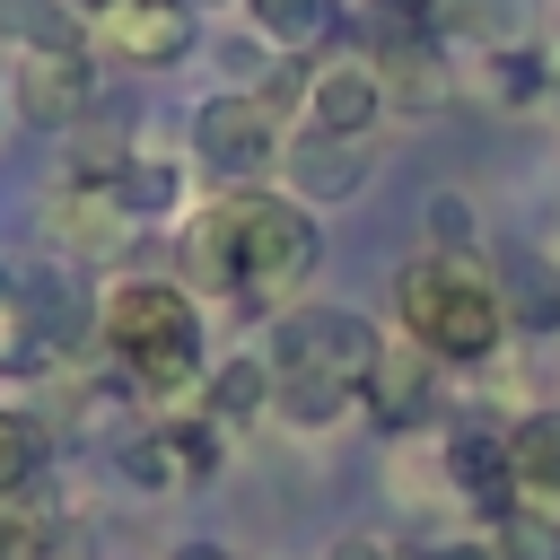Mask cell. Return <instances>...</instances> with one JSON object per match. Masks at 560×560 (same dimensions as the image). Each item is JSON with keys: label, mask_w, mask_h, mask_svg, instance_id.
Segmentation results:
<instances>
[{"label": "cell", "mask_w": 560, "mask_h": 560, "mask_svg": "<svg viewBox=\"0 0 560 560\" xmlns=\"http://www.w3.org/2000/svg\"><path fill=\"white\" fill-rule=\"evenodd\" d=\"M18 315H26V332H35V350H44V359H61V350L96 324L88 289H79L61 262H44V271H26V280H18Z\"/></svg>", "instance_id": "obj_13"}, {"label": "cell", "mask_w": 560, "mask_h": 560, "mask_svg": "<svg viewBox=\"0 0 560 560\" xmlns=\"http://www.w3.org/2000/svg\"><path fill=\"white\" fill-rule=\"evenodd\" d=\"M61 9H79V18H105V9H114V0H61Z\"/></svg>", "instance_id": "obj_26"}, {"label": "cell", "mask_w": 560, "mask_h": 560, "mask_svg": "<svg viewBox=\"0 0 560 560\" xmlns=\"http://www.w3.org/2000/svg\"><path fill=\"white\" fill-rule=\"evenodd\" d=\"M245 18H254L262 44H280V52H306V44L332 35V0H245Z\"/></svg>", "instance_id": "obj_17"}, {"label": "cell", "mask_w": 560, "mask_h": 560, "mask_svg": "<svg viewBox=\"0 0 560 560\" xmlns=\"http://www.w3.org/2000/svg\"><path fill=\"white\" fill-rule=\"evenodd\" d=\"M394 315H402V341H420L438 368H481V359H499V341H508L499 280H490L472 254H420V262H402Z\"/></svg>", "instance_id": "obj_4"}, {"label": "cell", "mask_w": 560, "mask_h": 560, "mask_svg": "<svg viewBox=\"0 0 560 560\" xmlns=\"http://www.w3.org/2000/svg\"><path fill=\"white\" fill-rule=\"evenodd\" d=\"M44 446H52V438H44V420L0 402V499L35 490V472H44Z\"/></svg>", "instance_id": "obj_18"}, {"label": "cell", "mask_w": 560, "mask_h": 560, "mask_svg": "<svg viewBox=\"0 0 560 560\" xmlns=\"http://www.w3.org/2000/svg\"><path fill=\"white\" fill-rule=\"evenodd\" d=\"M420 560H499V542H472V534H455V542H438V551H420Z\"/></svg>", "instance_id": "obj_24"}, {"label": "cell", "mask_w": 560, "mask_h": 560, "mask_svg": "<svg viewBox=\"0 0 560 560\" xmlns=\"http://www.w3.org/2000/svg\"><path fill=\"white\" fill-rule=\"evenodd\" d=\"M210 464H219V429H210V420H149V429L122 446V472L149 481V490H192Z\"/></svg>", "instance_id": "obj_7"}, {"label": "cell", "mask_w": 560, "mask_h": 560, "mask_svg": "<svg viewBox=\"0 0 560 560\" xmlns=\"http://www.w3.org/2000/svg\"><path fill=\"white\" fill-rule=\"evenodd\" d=\"M542 280H551L542 262H525L516 280H499V306H516V315H525V332H551V324H560V298H551Z\"/></svg>", "instance_id": "obj_19"}, {"label": "cell", "mask_w": 560, "mask_h": 560, "mask_svg": "<svg viewBox=\"0 0 560 560\" xmlns=\"http://www.w3.org/2000/svg\"><path fill=\"white\" fill-rule=\"evenodd\" d=\"M376 324L359 306H289L280 332H271V411L289 429H332L350 420L359 385H368V359H376Z\"/></svg>", "instance_id": "obj_2"}, {"label": "cell", "mask_w": 560, "mask_h": 560, "mask_svg": "<svg viewBox=\"0 0 560 560\" xmlns=\"http://www.w3.org/2000/svg\"><path fill=\"white\" fill-rule=\"evenodd\" d=\"M551 254H560V245H551Z\"/></svg>", "instance_id": "obj_28"}, {"label": "cell", "mask_w": 560, "mask_h": 560, "mask_svg": "<svg viewBox=\"0 0 560 560\" xmlns=\"http://www.w3.org/2000/svg\"><path fill=\"white\" fill-rule=\"evenodd\" d=\"M271 411V359L262 350H236V359H219L210 376H201V420L210 429H245V420H262Z\"/></svg>", "instance_id": "obj_14"}, {"label": "cell", "mask_w": 560, "mask_h": 560, "mask_svg": "<svg viewBox=\"0 0 560 560\" xmlns=\"http://www.w3.org/2000/svg\"><path fill=\"white\" fill-rule=\"evenodd\" d=\"M9 96H18V114H26V122L61 131V122H79V114L96 105V70H88V52H79V44H35V52L18 61Z\"/></svg>", "instance_id": "obj_6"}, {"label": "cell", "mask_w": 560, "mask_h": 560, "mask_svg": "<svg viewBox=\"0 0 560 560\" xmlns=\"http://www.w3.org/2000/svg\"><path fill=\"white\" fill-rule=\"evenodd\" d=\"M324 262V228L306 201L271 192V184H228L201 219H192V280L245 306H280L289 289H306Z\"/></svg>", "instance_id": "obj_1"}, {"label": "cell", "mask_w": 560, "mask_h": 560, "mask_svg": "<svg viewBox=\"0 0 560 560\" xmlns=\"http://www.w3.org/2000/svg\"><path fill=\"white\" fill-rule=\"evenodd\" d=\"M508 472H516V499L560 508V411H525L508 429Z\"/></svg>", "instance_id": "obj_15"}, {"label": "cell", "mask_w": 560, "mask_h": 560, "mask_svg": "<svg viewBox=\"0 0 560 560\" xmlns=\"http://www.w3.org/2000/svg\"><path fill=\"white\" fill-rule=\"evenodd\" d=\"M96 341L105 359L140 385V394H184L210 376V341H201V306L175 280H114L96 298Z\"/></svg>", "instance_id": "obj_3"}, {"label": "cell", "mask_w": 560, "mask_h": 560, "mask_svg": "<svg viewBox=\"0 0 560 560\" xmlns=\"http://www.w3.org/2000/svg\"><path fill=\"white\" fill-rule=\"evenodd\" d=\"M26 368H44V350H35V332L18 315V289H9L0 298V376H26Z\"/></svg>", "instance_id": "obj_21"}, {"label": "cell", "mask_w": 560, "mask_h": 560, "mask_svg": "<svg viewBox=\"0 0 560 560\" xmlns=\"http://www.w3.org/2000/svg\"><path fill=\"white\" fill-rule=\"evenodd\" d=\"M166 560H236V551H228V542H175Z\"/></svg>", "instance_id": "obj_25"}, {"label": "cell", "mask_w": 560, "mask_h": 560, "mask_svg": "<svg viewBox=\"0 0 560 560\" xmlns=\"http://www.w3.org/2000/svg\"><path fill=\"white\" fill-rule=\"evenodd\" d=\"M376 149L368 140H341V131H298L280 149V175H289V201H350L368 184Z\"/></svg>", "instance_id": "obj_9"}, {"label": "cell", "mask_w": 560, "mask_h": 560, "mask_svg": "<svg viewBox=\"0 0 560 560\" xmlns=\"http://www.w3.org/2000/svg\"><path fill=\"white\" fill-rule=\"evenodd\" d=\"M446 490L464 499V508H481L490 525L516 508V472H508V438L499 429H481V420H455L446 429Z\"/></svg>", "instance_id": "obj_11"}, {"label": "cell", "mask_w": 560, "mask_h": 560, "mask_svg": "<svg viewBox=\"0 0 560 560\" xmlns=\"http://www.w3.org/2000/svg\"><path fill=\"white\" fill-rule=\"evenodd\" d=\"M280 149H289V131H280V114H271L254 88H228V96H201V105H192V158H201L210 175L262 184V175L280 166Z\"/></svg>", "instance_id": "obj_5"}, {"label": "cell", "mask_w": 560, "mask_h": 560, "mask_svg": "<svg viewBox=\"0 0 560 560\" xmlns=\"http://www.w3.org/2000/svg\"><path fill=\"white\" fill-rule=\"evenodd\" d=\"M96 44L114 61H131V70H158V61L192 52V9L184 0H114L96 18Z\"/></svg>", "instance_id": "obj_8"}, {"label": "cell", "mask_w": 560, "mask_h": 560, "mask_svg": "<svg viewBox=\"0 0 560 560\" xmlns=\"http://www.w3.org/2000/svg\"><path fill=\"white\" fill-rule=\"evenodd\" d=\"M324 560H402V551H394L385 534H332V542H324Z\"/></svg>", "instance_id": "obj_23"}, {"label": "cell", "mask_w": 560, "mask_h": 560, "mask_svg": "<svg viewBox=\"0 0 560 560\" xmlns=\"http://www.w3.org/2000/svg\"><path fill=\"white\" fill-rule=\"evenodd\" d=\"M429 394H438V359L420 350V341H376V359H368V385H359V402H368V420L376 429H411L420 411H429Z\"/></svg>", "instance_id": "obj_10"}, {"label": "cell", "mask_w": 560, "mask_h": 560, "mask_svg": "<svg viewBox=\"0 0 560 560\" xmlns=\"http://www.w3.org/2000/svg\"><path fill=\"white\" fill-rule=\"evenodd\" d=\"M376 114H385V79H376V61H324V70H306V131L368 140Z\"/></svg>", "instance_id": "obj_12"}, {"label": "cell", "mask_w": 560, "mask_h": 560, "mask_svg": "<svg viewBox=\"0 0 560 560\" xmlns=\"http://www.w3.org/2000/svg\"><path fill=\"white\" fill-rule=\"evenodd\" d=\"M9 289H18V280H9V262H0V298H9Z\"/></svg>", "instance_id": "obj_27"}, {"label": "cell", "mask_w": 560, "mask_h": 560, "mask_svg": "<svg viewBox=\"0 0 560 560\" xmlns=\"http://www.w3.org/2000/svg\"><path fill=\"white\" fill-rule=\"evenodd\" d=\"M105 184H114V210H122V219H140V228H158V219H175V210H184V166H166V158H140V149H131Z\"/></svg>", "instance_id": "obj_16"}, {"label": "cell", "mask_w": 560, "mask_h": 560, "mask_svg": "<svg viewBox=\"0 0 560 560\" xmlns=\"http://www.w3.org/2000/svg\"><path fill=\"white\" fill-rule=\"evenodd\" d=\"M429 228H438V254H464V245H472V219H464V201H455V192H438V201H429Z\"/></svg>", "instance_id": "obj_22"}, {"label": "cell", "mask_w": 560, "mask_h": 560, "mask_svg": "<svg viewBox=\"0 0 560 560\" xmlns=\"http://www.w3.org/2000/svg\"><path fill=\"white\" fill-rule=\"evenodd\" d=\"M490 70H499V96H508V105H525V96H542V88H551L534 44H508V52H490Z\"/></svg>", "instance_id": "obj_20"}]
</instances>
